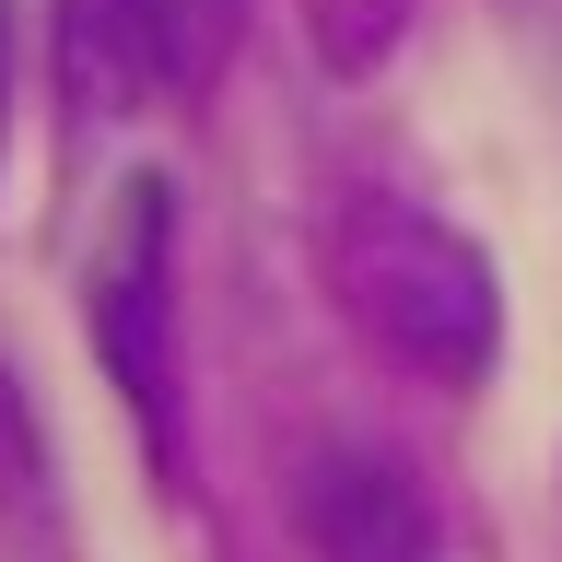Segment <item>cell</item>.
I'll return each instance as SVG.
<instances>
[{
    "mask_svg": "<svg viewBox=\"0 0 562 562\" xmlns=\"http://www.w3.org/2000/svg\"><path fill=\"white\" fill-rule=\"evenodd\" d=\"M328 281H340V305L434 386H481L492 351H504V281H492V258L422 200L363 188V200L328 223Z\"/></svg>",
    "mask_w": 562,
    "mask_h": 562,
    "instance_id": "obj_1",
    "label": "cell"
},
{
    "mask_svg": "<svg viewBox=\"0 0 562 562\" xmlns=\"http://www.w3.org/2000/svg\"><path fill=\"white\" fill-rule=\"evenodd\" d=\"M246 0H70L59 70L82 117H140V105H200L235 70Z\"/></svg>",
    "mask_w": 562,
    "mask_h": 562,
    "instance_id": "obj_2",
    "label": "cell"
},
{
    "mask_svg": "<svg viewBox=\"0 0 562 562\" xmlns=\"http://www.w3.org/2000/svg\"><path fill=\"white\" fill-rule=\"evenodd\" d=\"M82 328H94L105 386L130 398V422L165 457V386H176V188L165 176L117 188V211L94 235V270H82Z\"/></svg>",
    "mask_w": 562,
    "mask_h": 562,
    "instance_id": "obj_3",
    "label": "cell"
},
{
    "mask_svg": "<svg viewBox=\"0 0 562 562\" xmlns=\"http://www.w3.org/2000/svg\"><path fill=\"white\" fill-rule=\"evenodd\" d=\"M305 562H434V504L386 446H316L293 481Z\"/></svg>",
    "mask_w": 562,
    "mask_h": 562,
    "instance_id": "obj_4",
    "label": "cell"
},
{
    "mask_svg": "<svg viewBox=\"0 0 562 562\" xmlns=\"http://www.w3.org/2000/svg\"><path fill=\"white\" fill-rule=\"evenodd\" d=\"M422 0H305V24H316V59L328 70H375L398 35H411Z\"/></svg>",
    "mask_w": 562,
    "mask_h": 562,
    "instance_id": "obj_5",
    "label": "cell"
},
{
    "mask_svg": "<svg viewBox=\"0 0 562 562\" xmlns=\"http://www.w3.org/2000/svg\"><path fill=\"white\" fill-rule=\"evenodd\" d=\"M0 130H12V12H0Z\"/></svg>",
    "mask_w": 562,
    "mask_h": 562,
    "instance_id": "obj_6",
    "label": "cell"
}]
</instances>
